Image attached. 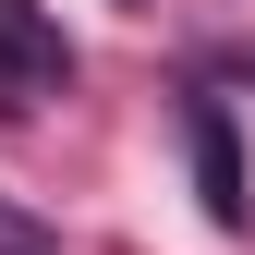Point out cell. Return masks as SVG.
<instances>
[{"label": "cell", "instance_id": "cell-3", "mask_svg": "<svg viewBox=\"0 0 255 255\" xmlns=\"http://www.w3.org/2000/svg\"><path fill=\"white\" fill-rule=\"evenodd\" d=\"M0 255H49V231H37V219H12V207H0Z\"/></svg>", "mask_w": 255, "mask_h": 255}, {"label": "cell", "instance_id": "cell-1", "mask_svg": "<svg viewBox=\"0 0 255 255\" xmlns=\"http://www.w3.org/2000/svg\"><path fill=\"white\" fill-rule=\"evenodd\" d=\"M73 85V37L37 12V0H0V110H37Z\"/></svg>", "mask_w": 255, "mask_h": 255}, {"label": "cell", "instance_id": "cell-2", "mask_svg": "<svg viewBox=\"0 0 255 255\" xmlns=\"http://www.w3.org/2000/svg\"><path fill=\"white\" fill-rule=\"evenodd\" d=\"M182 146H195V195H207V219H219V231H243V146H231V110L195 98V110H182Z\"/></svg>", "mask_w": 255, "mask_h": 255}]
</instances>
